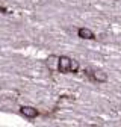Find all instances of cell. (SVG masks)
Returning a JSON list of instances; mask_svg holds the SVG:
<instances>
[{"instance_id": "5b68a950", "label": "cell", "mask_w": 121, "mask_h": 127, "mask_svg": "<svg viewBox=\"0 0 121 127\" xmlns=\"http://www.w3.org/2000/svg\"><path fill=\"white\" fill-rule=\"evenodd\" d=\"M77 70H79V62L74 61V59H71V62H70V71L71 73H76Z\"/></svg>"}, {"instance_id": "3957f363", "label": "cell", "mask_w": 121, "mask_h": 127, "mask_svg": "<svg viewBox=\"0 0 121 127\" xmlns=\"http://www.w3.org/2000/svg\"><path fill=\"white\" fill-rule=\"evenodd\" d=\"M77 35L82 39H94V32L91 30V29H86V27H80L77 30Z\"/></svg>"}, {"instance_id": "7a4b0ae2", "label": "cell", "mask_w": 121, "mask_h": 127, "mask_svg": "<svg viewBox=\"0 0 121 127\" xmlns=\"http://www.w3.org/2000/svg\"><path fill=\"white\" fill-rule=\"evenodd\" d=\"M20 112H21V115H24L26 118H35V117L38 115L36 109L32 107V106H21V107H20Z\"/></svg>"}, {"instance_id": "277c9868", "label": "cell", "mask_w": 121, "mask_h": 127, "mask_svg": "<svg viewBox=\"0 0 121 127\" xmlns=\"http://www.w3.org/2000/svg\"><path fill=\"white\" fill-rule=\"evenodd\" d=\"M92 77H94V80H97V82H106V80H108V76H106V73H103V71H94Z\"/></svg>"}, {"instance_id": "6da1fadb", "label": "cell", "mask_w": 121, "mask_h": 127, "mask_svg": "<svg viewBox=\"0 0 121 127\" xmlns=\"http://www.w3.org/2000/svg\"><path fill=\"white\" fill-rule=\"evenodd\" d=\"M70 62H71V59L68 56H60L58 59V68H59V71L60 73H68L70 71Z\"/></svg>"}]
</instances>
